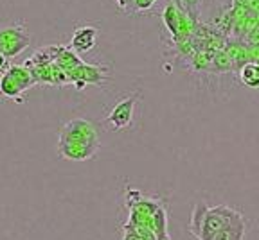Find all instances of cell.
<instances>
[{
    "label": "cell",
    "mask_w": 259,
    "mask_h": 240,
    "mask_svg": "<svg viewBox=\"0 0 259 240\" xmlns=\"http://www.w3.org/2000/svg\"><path fill=\"white\" fill-rule=\"evenodd\" d=\"M155 2H157V0H135V9H137V11H146V9H150Z\"/></svg>",
    "instance_id": "5bb4252c"
},
{
    "label": "cell",
    "mask_w": 259,
    "mask_h": 240,
    "mask_svg": "<svg viewBox=\"0 0 259 240\" xmlns=\"http://www.w3.org/2000/svg\"><path fill=\"white\" fill-rule=\"evenodd\" d=\"M135 104H137V95H128V97H124V99H121L117 104L112 108V111L108 113L106 122H108L115 131L126 129L132 124Z\"/></svg>",
    "instance_id": "5b68a950"
},
{
    "label": "cell",
    "mask_w": 259,
    "mask_h": 240,
    "mask_svg": "<svg viewBox=\"0 0 259 240\" xmlns=\"http://www.w3.org/2000/svg\"><path fill=\"white\" fill-rule=\"evenodd\" d=\"M178 9L186 15L193 16L194 20H198L200 16V8H202V0H175L173 2Z\"/></svg>",
    "instance_id": "7c38bea8"
},
{
    "label": "cell",
    "mask_w": 259,
    "mask_h": 240,
    "mask_svg": "<svg viewBox=\"0 0 259 240\" xmlns=\"http://www.w3.org/2000/svg\"><path fill=\"white\" fill-rule=\"evenodd\" d=\"M209 210L205 203H196L193 208V213H191V219H189V231L193 233L196 238L200 236V231H202V226H203V220H205V213Z\"/></svg>",
    "instance_id": "30bf717a"
},
{
    "label": "cell",
    "mask_w": 259,
    "mask_h": 240,
    "mask_svg": "<svg viewBox=\"0 0 259 240\" xmlns=\"http://www.w3.org/2000/svg\"><path fill=\"white\" fill-rule=\"evenodd\" d=\"M97 31L92 25H83V27H77L72 32V38H70V48H72L76 54H85L90 52L97 43Z\"/></svg>",
    "instance_id": "8992f818"
},
{
    "label": "cell",
    "mask_w": 259,
    "mask_h": 240,
    "mask_svg": "<svg viewBox=\"0 0 259 240\" xmlns=\"http://www.w3.org/2000/svg\"><path fill=\"white\" fill-rule=\"evenodd\" d=\"M245 233H247V222H245V217L232 224L225 226L222 231H218L212 240H245Z\"/></svg>",
    "instance_id": "52a82bcc"
},
{
    "label": "cell",
    "mask_w": 259,
    "mask_h": 240,
    "mask_svg": "<svg viewBox=\"0 0 259 240\" xmlns=\"http://www.w3.org/2000/svg\"><path fill=\"white\" fill-rule=\"evenodd\" d=\"M212 70L214 72H229V70H232L234 67V63H232V59L229 57V54L225 52V50H220V52L214 54V59H212Z\"/></svg>",
    "instance_id": "4fadbf2b"
},
{
    "label": "cell",
    "mask_w": 259,
    "mask_h": 240,
    "mask_svg": "<svg viewBox=\"0 0 259 240\" xmlns=\"http://www.w3.org/2000/svg\"><path fill=\"white\" fill-rule=\"evenodd\" d=\"M97 149H99V138L92 122L85 118H74L61 128L58 152L63 158L85 161L96 154Z\"/></svg>",
    "instance_id": "6da1fadb"
},
{
    "label": "cell",
    "mask_w": 259,
    "mask_h": 240,
    "mask_svg": "<svg viewBox=\"0 0 259 240\" xmlns=\"http://www.w3.org/2000/svg\"><path fill=\"white\" fill-rule=\"evenodd\" d=\"M162 20H164V25L169 31V34L173 36L175 43L178 40V25H180V9L175 4H167L162 11Z\"/></svg>",
    "instance_id": "ba28073f"
},
{
    "label": "cell",
    "mask_w": 259,
    "mask_h": 240,
    "mask_svg": "<svg viewBox=\"0 0 259 240\" xmlns=\"http://www.w3.org/2000/svg\"><path fill=\"white\" fill-rule=\"evenodd\" d=\"M151 229H153L157 236L167 233V213H166V208L158 206V208L155 210L153 217H151Z\"/></svg>",
    "instance_id": "8fae6325"
},
{
    "label": "cell",
    "mask_w": 259,
    "mask_h": 240,
    "mask_svg": "<svg viewBox=\"0 0 259 240\" xmlns=\"http://www.w3.org/2000/svg\"><path fill=\"white\" fill-rule=\"evenodd\" d=\"M157 240H171V236H169V233H164V235H158Z\"/></svg>",
    "instance_id": "2e32d148"
},
{
    "label": "cell",
    "mask_w": 259,
    "mask_h": 240,
    "mask_svg": "<svg viewBox=\"0 0 259 240\" xmlns=\"http://www.w3.org/2000/svg\"><path fill=\"white\" fill-rule=\"evenodd\" d=\"M36 84L32 77L31 68L25 65H11L2 76H0V95L6 99L22 102L24 93Z\"/></svg>",
    "instance_id": "7a4b0ae2"
},
{
    "label": "cell",
    "mask_w": 259,
    "mask_h": 240,
    "mask_svg": "<svg viewBox=\"0 0 259 240\" xmlns=\"http://www.w3.org/2000/svg\"><path fill=\"white\" fill-rule=\"evenodd\" d=\"M9 67H11V65H9V57L0 52V74H4Z\"/></svg>",
    "instance_id": "9a60e30c"
},
{
    "label": "cell",
    "mask_w": 259,
    "mask_h": 240,
    "mask_svg": "<svg viewBox=\"0 0 259 240\" xmlns=\"http://www.w3.org/2000/svg\"><path fill=\"white\" fill-rule=\"evenodd\" d=\"M243 219V215L234 208H229L225 204H220V206H212V208L207 210L205 220H203L202 231H200L198 240H212V236L218 231H222L225 226L232 224L236 220Z\"/></svg>",
    "instance_id": "3957f363"
},
{
    "label": "cell",
    "mask_w": 259,
    "mask_h": 240,
    "mask_svg": "<svg viewBox=\"0 0 259 240\" xmlns=\"http://www.w3.org/2000/svg\"><path fill=\"white\" fill-rule=\"evenodd\" d=\"M238 72H239V79H241V83L247 88H259V63L250 61V63L243 65Z\"/></svg>",
    "instance_id": "9c48e42d"
},
{
    "label": "cell",
    "mask_w": 259,
    "mask_h": 240,
    "mask_svg": "<svg viewBox=\"0 0 259 240\" xmlns=\"http://www.w3.org/2000/svg\"><path fill=\"white\" fill-rule=\"evenodd\" d=\"M29 45H31V36L22 24H13L0 29V52L9 59L20 56Z\"/></svg>",
    "instance_id": "277c9868"
}]
</instances>
